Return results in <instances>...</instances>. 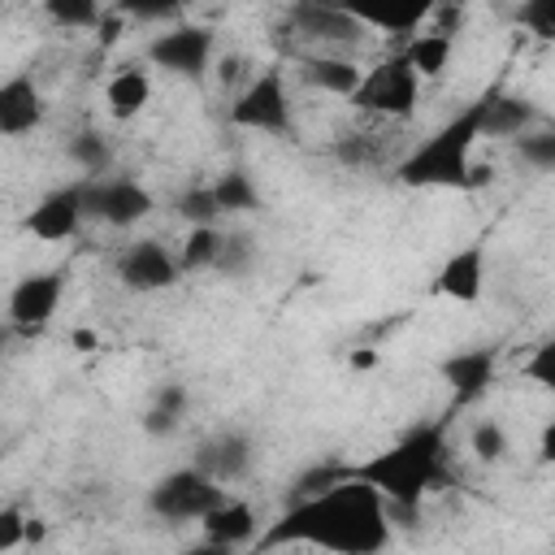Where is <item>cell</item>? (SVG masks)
<instances>
[{"label":"cell","instance_id":"cell-1","mask_svg":"<svg viewBox=\"0 0 555 555\" xmlns=\"http://www.w3.org/2000/svg\"><path fill=\"white\" fill-rule=\"evenodd\" d=\"M273 546H325L338 555H373L390 546L386 499L360 477H343L317 494L291 499L286 512L256 538L251 551H273Z\"/></svg>","mask_w":555,"mask_h":555},{"label":"cell","instance_id":"cell-2","mask_svg":"<svg viewBox=\"0 0 555 555\" xmlns=\"http://www.w3.org/2000/svg\"><path fill=\"white\" fill-rule=\"evenodd\" d=\"M447 416L442 421H425L412 425L403 438H395L386 451L360 460V464H343V477H360L369 481L382 499L386 512H421V503L438 490H451L460 481L451 442H447Z\"/></svg>","mask_w":555,"mask_h":555},{"label":"cell","instance_id":"cell-3","mask_svg":"<svg viewBox=\"0 0 555 555\" xmlns=\"http://www.w3.org/2000/svg\"><path fill=\"white\" fill-rule=\"evenodd\" d=\"M481 143L477 130V100L455 108L429 139L403 152L390 173L399 186L412 191H473V147Z\"/></svg>","mask_w":555,"mask_h":555},{"label":"cell","instance_id":"cell-4","mask_svg":"<svg viewBox=\"0 0 555 555\" xmlns=\"http://www.w3.org/2000/svg\"><path fill=\"white\" fill-rule=\"evenodd\" d=\"M225 117H230V126H238V130L291 139V134H295V104H291V82H286V74H282L278 65L251 74V78L234 91Z\"/></svg>","mask_w":555,"mask_h":555},{"label":"cell","instance_id":"cell-5","mask_svg":"<svg viewBox=\"0 0 555 555\" xmlns=\"http://www.w3.org/2000/svg\"><path fill=\"white\" fill-rule=\"evenodd\" d=\"M356 113L364 117H382V121H408L421 104V78L416 69L403 61V52L382 56L373 69L360 74V87L347 100Z\"/></svg>","mask_w":555,"mask_h":555},{"label":"cell","instance_id":"cell-6","mask_svg":"<svg viewBox=\"0 0 555 555\" xmlns=\"http://www.w3.org/2000/svg\"><path fill=\"white\" fill-rule=\"evenodd\" d=\"M230 494H225V486L221 481H212L208 473H199L195 464H186V468H173V473H165V477H156L152 486H147V512L156 516V520H169V525H186V520H204L217 503H225Z\"/></svg>","mask_w":555,"mask_h":555},{"label":"cell","instance_id":"cell-7","mask_svg":"<svg viewBox=\"0 0 555 555\" xmlns=\"http://www.w3.org/2000/svg\"><path fill=\"white\" fill-rule=\"evenodd\" d=\"M217 56V35L204 22H173L156 39H147V61L182 82H204Z\"/></svg>","mask_w":555,"mask_h":555},{"label":"cell","instance_id":"cell-8","mask_svg":"<svg viewBox=\"0 0 555 555\" xmlns=\"http://www.w3.org/2000/svg\"><path fill=\"white\" fill-rule=\"evenodd\" d=\"M82 208H87V221L130 230L156 208V199L143 182H134L126 173H95V178H82Z\"/></svg>","mask_w":555,"mask_h":555},{"label":"cell","instance_id":"cell-9","mask_svg":"<svg viewBox=\"0 0 555 555\" xmlns=\"http://www.w3.org/2000/svg\"><path fill=\"white\" fill-rule=\"evenodd\" d=\"M61 295H65V273L61 269H35V273H22L4 299V321L13 325V334H39L56 308H61Z\"/></svg>","mask_w":555,"mask_h":555},{"label":"cell","instance_id":"cell-10","mask_svg":"<svg viewBox=\"0 0 555 555\" xmlns=\"http://www.w3.org/2000/svg\"><path fill=\"white\" fill-rule=\"evenodd\" d=\"M87 225V208H82V178L52 186L43 199H35V208L22 217V230L39 243H69L78 238Z\"/></svg>","mask_w":555,"mask_h":555},{"label":"cell","instance_id":"cell-11","mask_svg":"<svg viewBox=\"0 0 555 555\" xmlns=\"http://www.w3.org/2000/svg\"><path fill=\"white\" fill-rule=\"evenodd\" d=\"M182 278L178 256L160 243V238H134L121 256H117V282L134 295H156L169 291Z\"/></svg>","mask_w":555,"mask_h":555},{"label":"cell","instance_id":"cell-12","mask_svg":"<svg viewBox=\"0 0 555 555\" xmlns=\"http://www.w3.org/2000/svg\"><path fill=\"white\" fill-rule=\"evenodd\" d=\"M291 30L304 43H317V52L351 48L364 35V26L351 13H343L334 0H295L291 4Z\"/></svg>","mask_w":555,"mask_h":555},{"label":"cell","instance_id":"cell-13","mask_svg":"<svg viewBox=\"0 0 555 555\" xmlns=\"http://www.w3.org/2000/svg\"><path fill=\"white\" fill-rule=\"evenodd\" d=\"M343 13H351L364 30H382L395 39H408L412 30H421L442 0H334Z\"/></svg>","mask_w":555,"mask_h":555},{"label":"cell","instance_id":"cell-14","mask_svg":"<svg viewBox=\"0 0 555 555\" xmlns=\"http://www.w3.org/2000/svg\"><path fill=\"white\" fill-rule=\"evenodd\" d=\"M438 373L451 386L455 408H468V403L486 399V390L499 382V347H464V351H451L438 364Z\"/></svg>","mask_w":555,"mask_h":555},{"label":"cell","instance_id":"cell-15","mask_svg":"<svg viewBox=\"0 0 555 555\" xmlns=\"http://www.w3.org/2000/svg\"><path fill=\"white\" fill-rule=\"evenodd\" d=\"M542 108L516 91H503V87H490L486 95H477V130L481 139H516L533 126H542Z\"/></svg>","mask_w":555,"mask_h":555},{"label":"cell","instance_id":"cell-16","mask_svg":"<svg viewBox=\"0 0 555 555\" xmlns=\"http://www.w3.org/2000/svg\"><path fill=\"white\" fill-rule=\"evenodd\" d=\"M48 117V95L35 82V74H9L0 78V139H22L39 130Z\"/></svg>","mask_w":555,"mask_h":555},{"label":"cell","instance_id":"cell-17","mask_svg":"<svg viewBox=\"0 0 555 555\" xmlns=\"http://www.w3.org/2000/svg\"><path fill=\"white\" fill-rule=\"evenodd\" d=\"M486 291V243L468 238L464 247H455L438 273H434V295L451 299V304H477Z\"/></svg>","mask_w":555,"mask_h":555},{"label":"cell","instance_id":"cell-18","mask_svg":"<svg viewBox=\"0 0 555 555\" xmlns=\"http://www.w3.org/2000/svg\"><path fill=\"white\" fill-rule=\"evenodd\" d=\"M191 464L199 473H208L212 481L230 486V481H243L256 468V442L247 434H238V429H221V434H212V438H204L195 447Z\"/></svg>","mask_w":555,"mask_h":555},{"label":"cell","instance_id":"cell-19","mask_svg":"<svg viewBox=\"0 0 555 555\" xmlns=\"http://www.w3.org/2000/svg\"><path fill=\"white\" fill-rule=\"evenodd\" d=\"M199 529H204V542H208V546H217V551H243V546H256V538H260V516H256L251 503L225 499V503H217V507L199 520Z\"/></svg>","mask_w":555,"mask_h":555},{"label":"cell","instance_id":"cell-20","mask_svg":"<svg viewBox=\"0 0 555 555\" xmlns=\"http://www.w3.org/2000/svg\"><path fill=\"white\" fill-rule=\"evenodd\" d=\"M360 65L343 52H299V78L325 95H338V100H351V91L360 87Z\"/></svg>","mask_w":555,"mask_h":555},{"label":"cell","instance_id":"cell-21","mask_svg":"<svg viewBox=\"0 0 555 555\" xmlns=\"http://www.w3.org/2000/svg\"><path fill=\"white\" fill-rule=\"evenodd\" d=\"M152 104V74L143 65H117L104 82V113L113 121H134Z\"/></svg>","mask_w":555,"mask_h":555},{"label":"cell","instance_id":"cell-22","mask_svg":"<svg viewBox=\"0 0 555 555\" xmlns=\"http://www.w3.org/2000/svg\"><path fill=\"white\" fill-rule=\"evenodd\" d=\"M399 52H403V61L416 69V78L429 82V78H442V74H447V65H451V56H455V35H447V30H438V26H434V30H412Z\"/></svg>","mask_w":555,"mask_h":555},{"label":"cell","instance_id":"cell-23","mask_svg":"<svg viewBox=\"0 0 555 555\" xmlns=\"http://www.w3.org/2000/svg\"><path fill=\"white\" fill-rule=\"evenodd\" d=\"M186 412H191L186 382H160L156 395H152V403H147V412L139 416V425H143L147 438H169V434H178V425L186 421Z\"/></svg>","mask_w":555,"mask_h":555},{"label":"cell","instance_id":"cell-24","mask_svg":"<svg viewBox=\"0 0 555 555\" xmlns=\"http://www.w3.org/2000/svg\"><path fill=\"white\" fill-rule=\"evenodd\" d=\"M208 186H212V199H217L221 217H243V212H260L264 208V195H260L251 169H238L234 165V169L217 173Z\"/></svg>","mask_w":555,"mask_h":555},{"label":"cell","instance_id":"cell-25","mask_svg":"<svg viewBox=\"0 0 555 555\" xmlns=\"http://www.w3.org/2000/svg\"><path fill=\"white\" fill-rule=\"evenodd\" d=\"M221 243H225V230L221 225H191L186 238H182V247H178L182 273H208V269H217Z\"/></svg>","mask_w":555,"mask_h":555},{"label":"cell","instance_id":"cell-26","mask_svg":"<svg viewBox=\"0 0 555 555\" xmlns=\"http://www.w3.org/2000/svg\"><path fill=\"white\" fill-rule=\"evenodd\" d=\"M334 160H343L347 169H390L399 156L386 152V143L377 134H338L334 139Z\"/></svg>","mask_w":555,"mask_h":555},{"label":"cell","instance_id":"cell-27","mask_svg":"<svg viewBox=\"0 0 555 555\" xmlns=\"http://www.w3.org/2000/svg\"><path fill=\"white\" fill-rule=\"evenodd\" d=\"M65 156H69V165H78L82 173H108V165H113V147H108V139L100 134V130H78L69 143H65Z\"/></svg>","mask_w":555,"mask_h":555},{"label":"cell","instance_id":"cell-28","mask_svg":"<svg viewBox=\"0 0 555 555\" xmlns=\"http://www.w3.org/2000/svg\"><path fill=\"white\" fill-rule=\"evenodd\" d=\"M43 17L61 30H95L104 17V0H43Z\"/></svg>","mask_w":555,"mask_h":555},{"label":"cell","instance_id":"cell-29","mask_svg":"<svg viewBox=\"0 0 555 555\" xmlns=\"http://www.w3.org/2000/svg\"><path fill=\"white\" fill-rule=\"evenodd\" d=\"M512 147H516V160H520V165H529V169H538V173L555 169V130H551L546 121L533 126V130H525V134H516Z\"/></svg>","mask_w":555,"mask_h":555},{"label":"cell","instance_id":"cell-30","mask_svg":"<svg viewBox=\"0 0 555 555\" xmlns=\"http://www.w3.org/2000/svg\"><path fill=\"white\" fill-rule=\"evenodd\" d=\"M468 451H473V460H481V464H499V460H507L512 438H507V429H503L494 416H481V421L468 429Z\"/></svg>","mask_w":555,"mask_h":555},{"label":"cell","instance_id":"cell-31","mask_svg":"<svg viewBox=\"0 0 555 555\" xmlns=\"http://www.w3.org/2000/svg\"><path fill=\"white\" fill-rule=\"evenodd\" d=\"M173 212H178L186 225H217V221H221V208H217V199H212V186H208V182L178 191Z\"/></svg>","mask_w":555,"mask_h":555},{"label":"cell","instance_id":"cell-32","mask_svg":"<svg viewBox=\"0 0 555 555\" xmlns=\"http://www.w3.org/2000/svg\"><path fill=\"white\" fill-rule=\"evenodd\" d=\"M182 4H186V0H113L108 9L121 13L126 22H143V26H152V22H178Z\"/></svg>","mask_w":555,"mask_h":555},{"label":"cell","instance_id":"cell-33","mask_svg":"<svg viewBox=\"0 0 555 555\" xmlns=\"http://www.w3.org/2000/svg\"><path fill=\"white\" fill-rule=\"evenodd\" d=\"M256 264V238L251 234H225L221 243V260L212 273H225V278H238V273H251Z\"/></svg>","mask_w":555,"mask_h":555},{"label":"cell","instance_id":"cell-34","mask_svg":"<svg viewBox=\"0 0 555 555\" xmlns=\"http://www.w3.org/2000/svg\"><path fill=\"white\" fill-rule=\"evenodd\" d=\"M516 26H525L533 39L551 43L555 39V0H520L516 4Z\"/></svg>","mask_w":555,"mask_h":555},{"label":"cell","instance_id":"cell-35","mask_svg":"<svg viewBox=\"0 0 555 555\" xmlns=\"http://www.w3.org/2000/svg\"><path fill=\"white\" fill-rule=\"evenodd\" d=\"M334 481H343V464H312V468H304V473L295 477V490H291V499L317 494V490H325V486H334Z\"/></svg>","mask_w":555,"mask_h":555},{"label":"cell","instance_id":"cell-36","mask_svg":"<svg viewBox=\"0 0 555 555\" xmlns=\"http://www.w3.org/2000/svg\"><path fill=\"white\" fill-rule=\"evenodd\" d=\"M22 542H26V512L13 507V503H4L0 507V551H13Z\"/></svg>","mask_w":555,"mask_h":555},{"label":"cell","instance_id":"cell-37","mask_svg":"<svg viewBox=\"0 0 555 555\" xmlns=\"http://www.w3.org/2000/svg\"><path fill=\"white\" fill-rule=\"evenodd\" d=\"M551 360H555V347L542 343V347L533 351V360L525 364V377H533L538 386H555V364H551Z\"/></svg>","mask_w":555,"mask_h":555},{"label":"cell","instance_id":"cell-38","mask_svg":"<svg viewBox=\"0 0 555 555\" xmlns=\"http://www.w3.org/2000/svg\"><path fill=\"white\" fill-rule=\"evenodd\" d=\"M212 65H217V78H221L225 87H234V82L247 78V69H251L247 56H221V61H212Z\"/></svg>","mask_w":555,"mask_h":555},{"label":"cell","instance_id":"cell-39","mask_svg":"<svg viewBox=\"0 0 555 555\" xmlns=\"http://www.w3.org/2000/svg\"><path fill=\"white\" fill-rule=\"evenodd\" d=\"M69 347H74L78 356H91V351H100V334L87 330V325H78V330H69Z\"/></svg>","mask_w":555,"mask_h":555},{"label":"cell","instance_id":"cell-40","mask_svg":"<svg viewBox=\"0 0 555 555\" xmlns=\"http://www.w3.org/2000/svg\"><path fill=\"white\" fill-rule=\"evenodd\" d=\"M43 520H35V516H26V542H43Z\"/></svg>","mask_w":555,"mask_h":555},{"label":"cell","instance_id":"cell-41","mask_svg":"<svg viewBox=\"0 0 555 555\" xmlns=\"http://www.w3.org/2000/svg\"><path fill=\"white\" fill-rule=\"evenodd\" d=\"M351 364H360V369H369V364H377V351H356V356H351Z\"/></svg>","mask_w":555,"mask_h":555},{"label":"cell","instance_id":"cell-42","mask_svg":"<svg viewBox=\"0 0 555 555\" xmlns=\"http://www.w3.org/2000/svg\"><path fill=\"white\" fill-rule=\"evenodd\" d=\"M9 334H13V325H0V351L9 347Z\"/></svg>","mask_w":555,"mask_h":555}]
</instances>
